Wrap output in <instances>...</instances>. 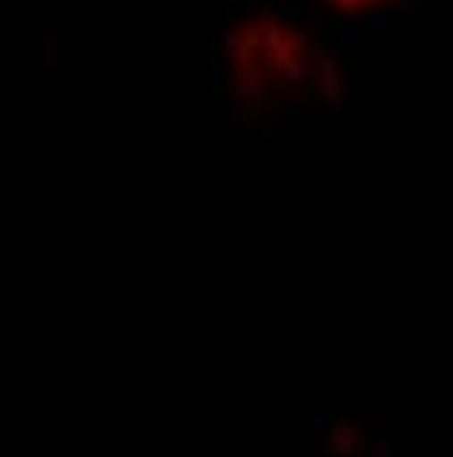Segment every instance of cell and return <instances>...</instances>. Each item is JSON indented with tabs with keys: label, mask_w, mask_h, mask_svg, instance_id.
Returning a JSON list of instances; mask_svg holds the SVG:
<instances>
[]
</instances>
